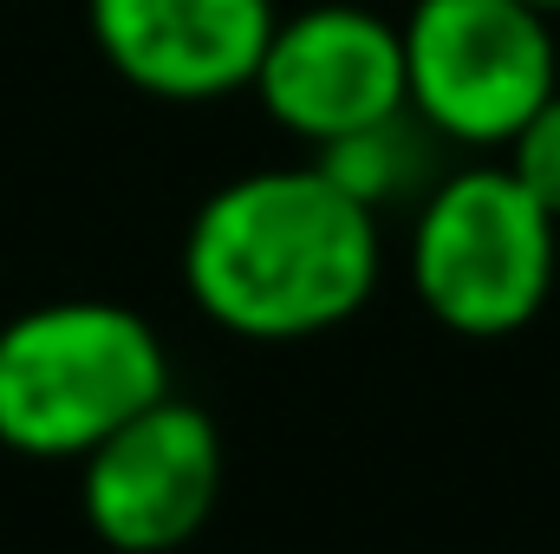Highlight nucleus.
I'll list each match as a JSON object with an SVG mask.
<instances>
[{
  "label": "nucleus",
  "mask_w": 560,
  "mask_h": 554,
  "mask_svg": "<svg viewBox=\"0 0 560 554\" xmlns=\"http://www.w3.org/2000/svg\"><path fill=\"white\" fill-rule=\"evenodd\" d=\"M196 307L242 339H306L378 287V216L319 163L222 183L183 242Z\"/></svg>",
  "instance_id": "f257e3e1"
},
{
  "label": "nucleus",
  "mask_w": 560,
  "mask_h": 554,
  "mask_svg": "<svg viewBox=\"0 0 560 554\" xmlns=\"http://www.w3.org/2000/svg\"><path fill=\"white\" fill-rule=\"evenodd\" d=\"M163 392V339L118 300H52L0 326V443L20 457H85Z\"/></svg>",
  "instance_id": "f03ea898"
},
{
  "label": "nucleus",
  "mask_w": 560,
  "mask_h": 554,
  "mask_svg": "<svg viewBox=\"0 0 560 554\" xmlns=\"http://www.w3.org/2000/svg\"><path fill=\"white\" fill-rule=\"evenodd\" d=\"M555 216L502 170H456L418 209L411 280L423 307L469 339L528 326L555 287Z\"/></svg>",
  "instance_id": "7ed1b4c3"
},
{
  "label": "nucleus",
  "mask_w": 560,
  "mask_h": 554,
  "mask_svg": "<svg viewBox=\"0 0 560 554\" xmlns=\"http://www.w3.org/2000/svg\"><path fill=\"white\" fill-rule=\"evenodd\" d=\"M405 99L436 138L509 143L555 92V33L528 0H411Z\"/></svg>",
  "instance_id": "20e7f679"
},
{
  "label": "nucleus",
  "mask_w": 560,
  "mask_h": 554,
  "mask_svg": "<svg viewBox=\"0 0 560 554\" xmlns=\"http://www.w3.org/2000/svg\"><path fill=\"white\" fill-rule=\"evenodd\" d=\"M215 496H222V437L196 405L170 392L125 417L112 437H98L79 476L85 522L118 554L183 549L209 522Z\"/></svg>",
  "instance_id": "39448f33"
},
{
  "label": "nucleus",
  "mask_w": 560,
  "mask_h": 554,
  "mask_svg": "<svg viewBox=\"0 0 560 554\" xmlns=\"http://www.w3.org/2000/svg\"><path fill=\"white\" fill-rule=\"evenodd\" d=\"M255 92L275 112L280 131L306 138L313 150L346 131H365L405 112V39L392 20L319 0L293 20H275L268 53L255 66Z\"/></svg>",
  "instance_id": "423d86ee"
},
{
  "label": "nucleus",
  "mask_w": 560,
  "mask_h": 554,
  "mask_svg": "<svg viewBox=\"0 0 560 554\" xmlns=\"http://www.w3.org/2000/svg\"><path fill=\"white\" fill-rule=\"evenodd\" d=\"M98 53L156 99H222L255 85L275 0H92Z\"/></svg>",
  "instance_id": "0eeeda50"
},
{
  "label": "nucleus",
  "mask_w": 560,
  "mask_h": 554,
  "mask_svg": "<svg viewBox=\"0 0 560 554\" xmlns=\"http://www.w3.org/2000/svg\"><path fill=\"white\" fill-rule=\"evenodd\" d=\"M430 125H423L418 112L405 105V112H392V118H378V125H365V131H346V138L319 143V170L352 196V203H365L372 216L385 209V203H405L411 189H436L430 176Z\"/></svg>",
  "instance_id": "6e6552de"
},
{
  "label": "nucleus",
  "mask_w": 560,
  "mask_h": 554,
  "mask_svg": "<svg viewBox=\"0 0 560 554\" xmlns=\"http://www.w3.org/2000/svg\"><path fill=\"white\" fill-rule=\"evenodd\" d=\"M509 176L560 222V85L548 92V105L509 138Z\"/></svg>",
  "instance_id": "1a4fd4ad"
},
{
  "label": "nucleus",
  "mask_w": 560,
  "mask_h": 554,
  "mask_svg": "<svg viewBox=\"0 0 560 554\" xmlns=\"http://www.w3.org/2000/svg\"><path fill=\"white\" fill-rule=\"evenodd\" d=\"M528 7H541V13H560V0H528Z\"/></svg>",
  "instance_id": "9d476101"
}]
</instances>
